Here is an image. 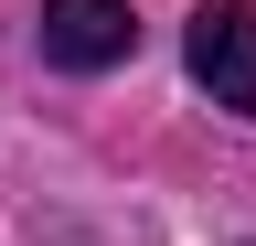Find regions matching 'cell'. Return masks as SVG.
I'll return each mask as SVG.
<instances>
[{"label": "cell", "instance_id": "cell-2", "mask_svg": "<svg viewBox=\"0 0 256 246\" xmlns=\"http://www.w3.org/2000/svg\"><path fill=\"white\" fill-rule=\"evenodd\" d=\"M43 54L64 75H107L139 54V22H128V0H43Z\"/></svg>", "mask_w": 256, "mask_h": 246}, {"label": "cell", "instance_id": "cell-1", "mask_svg": "<svg viewBox=\"0 0 256 246\" xmlns=\"http://www.w3.org/2000/svg\"><path fill=\"white\" fill-rule=\"evenodd\" d=\"M182 54H192V86H214V107L256 118V0H203Z\"/></svg>", "mask_w": 256, "mask_h": 246}]
</instances>
